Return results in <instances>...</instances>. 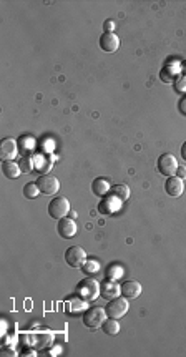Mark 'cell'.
I'll use <instances>...</instances> for the list:
<instances>
[{"label":"cell","mask_w":186,"mask_h":357,"mask_svg":"<svg viewBox=\"0 0 186 357\" xmlns=\"http://www.w3.org/2000/svg\"><path fill=\"white\" fill-rule=\"evenodd\" d=\"M77 294H79L83 301H93L100 296V283L95 277L88 276L82 279L77 286Z\"/></svg>","instance_id":"cell-1"},{"label":"cell","mask_w":186,"mask_h":357,"mask_svg":"<svg viewBox=\"0 0 186 357\" xmlns=\"http://www.w3.org/2000/svg\"><path fill=\"white\" fill-rule=\"evenodd\" d=\"M106 318L108 316L103 307H90L83 312L82 321H83V326L88 327V329H98V327H101V324L105 323Z\"/></svg>","instance_id":"cell-2"},{"label":"cell","mask_w":186,"mask_h":357,"mask_svg":"<svg viewBox=\"0 0 186 357\" xmlns=\"http://www.w3.org/2000/svg\"><path fill=\"white\" fill-rule=\"evenodd\" d=\"M128 299H125L123 296H118V297H113V299L108 301V304L105 307L106 311V316L108 318H113V319H120L123 318L125 314L128 312Z\"/></svg>","instance_id":"cell-3"},{"label":"cell","mask_w":186,"mask_h":357,"mask_svg":"<svg viewBox=\"0 0 186 357\" xmlns=\"http://www.w3.org/2000/svg\"><path fill=\"white\" fill-rule=\"evenodd\" d=\"M70 213V201L65 196H55L49 203V214L53 219H62L68 216Z\"/></svg>","instance_id":"cell-4"},{"label":"cell","mask_w":186,"mask_h":357,"mask_svg":"<svg viewBox=\"0 0 186 357\" xmlns=\"http://www.w3.org/2000/svg\"><path fill=\"white\" fill-rule=\"evenodd\" d=\"M87 253L82 246H70L67 251H65V263L73 269H79L83 267V264L87 263Z\"/></svg>","instance_id":"cell-5"},{"label":"cell","mask_w":186,"mask_h":357,"mask_svg":"<svg viewBox=\"0 0 186 357\" xmlns=\"http://www.w3.org/2000/svg\"><path fill=\"white\" fill-rule=\"evenodd\" d=\"M157 166H158V171L163 176H175V173L178 171L179 165H178V160L175 158V154L171 153H163L161 156L158 158L157 162Z\"/></svg>","instance_id":"cell-6"},{"label":"cell","mask_w":186,"mask_h":357,"mask_svg":"<svg viewBox=\"0 0 186 357\" xmlns=\"http://www.w3.org/2000/svg\"><path fill=\"white\" fill-rule=\"evenodd\" d=\"M37 184H39L42 194H49L50 196V194L58 193V189H60V181L57 180L55 176H52V175L40 176L39 180H37Z\"/></svg>","instance_id":"cell-7"},{"label":"cell","mask_w":186,"mask_h":357,"mask_svg":"<svg viewBox=\"0 0 186 357\" xmlns=\"http://www.w3.org/2000/svg\"><path fill=\"white\" fill-rule=\"evenodd\" d=\"M184 191V181L183 178L179 176H168V180L165 181V193L171 198H178L181 196Z\"/></svg>","instance_id":"cell-8"},{"label":"cell","mask_w":186,"mask_h":357,"mask_svg":"<svg viewBox=\"0 0 186 357\" xmlns=\"http://www.w3.org/2000/svg\"><path fill=\"white\" fill-rule=\"evenodd\" d=\"M98 45H100V49L103 50L105 53H113V52L118 50V47H120V38H118L117 33H113V32H105V33H101V37H100V40H98Z\"/></svg>","instance_id":"cell-9"},{"label":"cell","mask_w":186,"mask_h":357,"mask_svg":"<svg viewBox=\"0 0 186 357\" xmlns=\"http://www.w3.org/2000/svg\"><path fill=\"white\" fill-rule=\"evenodd\" d=\"M17 154H19V146H17V141L14 138H4L2 145H0V158H2V162L14 160Z\"/></svg>","instance_id":"cell-10"},{"label":"cell","mask_w":186,"mask_h":357,"mask_svg":"<svg viewBox=\"0 0 186 357\" xmlns=\"http://www.w3.org/2000/svg\"><path fill=\"white\" fill-rule=\"evenodd\" d=\"M57 231L63 240H70V237H73L77 234V223L73 221V219L65 216L62 219H58Z\"/></svg>","instance_id":"cell-11"},{"label":"cell","mask_w":186,"mask_h":357,"mask_svg":"<svg viewBox=\"0 0 186 357\" xmlns=\"http://www.w3.org/2000/svg\"><path fill=\"white\" fill-rule=\"evenodd\" d=\"M141 294V284L138 281H125L120 286V296L125 299H136Z\"/></svg>","instance_id":"cell-12"},{"label":"cell","mask_w":186,"mask_h":357,"mask_svg":"<svg viewBox=\"0 0 186 357\" xmlns=\"http://www.w3.org/2000/svg\"><path fill=\"white\" fill-rule=\"evenodd\" d=\"M20 173H22L20 165L15 163L14 160H9V162H2V175L7 178V180H15V178H19Z\"/></svg>","instance_id":"cell-13"},{"label":"cell","mask_w":186,"mask_h":357,"mask_svg":"<svg viewBox=\"0 0 186 357\" xmlns=\"http://www.w3.org/2000/svg\"><path fill=\"white\" fill-rule=\"evenodd\" d=\"M100 294L105 297V299H113V297H118L120 296V286L113 283V279L106 281L103 284H100Z\"/></svg>","instance_id":"cell-14"},{"label":"cell","mask_w":186,"mask_h":357,"mask_svg":"<svg viewBox=\"0 0 186 357\" xmlns=\"http://www.w3.org/2000/svg\"><path fill=\"white\" fill-rule=\"evenodd\" d=\"M92 191L97 196H106L111 191L110 180H106V178H95L92 183Z\"/></svg>","instance_id":"cell-15"},{"label":"cell","mask_w":186,"mask_h":357,"mask_svg":"<svg viewBox=\"0 0 186 357\" xmlns=\"http://www.w3.org/2000/svg\"><path fill=\"white\" fill-rule=\"evenodd\" d=\"M101 331H103L106 336H117L118 332H120V323H118V319L106 318L105 323L101 324Z\"/></svg>","instance_id":"cell-16"},{"label":"cell","mask_w":186,"mask_h":357,"mask_svg":"<svg viewBox=\"0 0 186 357\" xmlns=\"http://www.w3.org/2000/svg\"><path fill=\"white\" fill-rule=\"evenodd\" d=\"M115 198H118L120 201H127L130 198V188L127 184H115V186H111V191H110Z\"/></svg>","instance_id":"cell-17"},{"label":"cell","mask_w":186,"mask_h":357,"mask_svg":"<svg viewBox=\"0 0 186 357\" xmlns=\"http://www.w3.org/2000/svg\"><path fill=\"white\" fill-rule=\"evenodd\" d=\"M83 272H87L88 276H93V274H97V272L100 271V263L95 258L92 259H87V263L83 264Z\"/></svg>","instance_id":"cell-18"},{"label":"cell","mask_w":186,"mask_h":357,"mask_svg":"<svg viewBox=\"0 0 186 357\" xmlns=\"http://www.w3.org/2000/svg\"><path fill=\"white\" fill-rule=\"evenodd\" d=\"M39 194H40V188L37 183H27L25 186H23V196H25V198L33 200V198H37Z\"/></svg>","instance_id":"cell-19"},{"label":"cell","mask_w":186,"mask_h":357,"mask_svg":"<svg viewBox=\"0 0 186 357\" xmlns=\"http://www.w3.org/2000/svg\"><path fill=\"white\" fill-rule=\"evenodd\" d=\"M19 165H20L22 173H30V171L33 170V166H32V160L27 158V156H23V158H22V162H20Z\"/></svg>","instance_id":"cell-20"},{"label":"cell","mask_w":186,"mask_h":357,"mask_svg":"<svg viewBox=\"0 0 186 357\" xmlns=\"http://www.w3.org/2000/svg\"><path fill=\"white\" fill-rule=\"evenodd\" d=\"M106 271H110V274H108V272H106L108 277H110V279H117L118 276H122V274H123V267H120V266H110Z\"/></svg>","instance_id":"cell-21"},{"label":"cell","mask_w":186,"mask_h":357,"mask_svg":"<svg viewBox=\"0 0 186 357\" xmlns=\"http://www.w3.org/2000/svg\"><path fill=\"white\" fill-rule=\"evenodd\" d=\"M176 90H179V92L186 90V76H181V78L176 82Z\"/></svg>","instance_id":"cell-22"},{"label":"cell","mask_w":186,"mask_h":357,"mask_svg":"<svg viewBox=\"0 0 186 357\" xmlns=\"http://www.w3.org/2000/svg\"><path fill=\"white\" fill-rule=\"evenodd\" d=\"M178 111L181 113V115H186V97H183L178 102Z\"/></svg>","instance_id":"cell-23"},{"label":"cell","mask_w":186,"mask_h":357,"mask_svg":"<svg viewBox=\"0 0 186 357\" xmlns=\"http://www.w3.org/2000/svg\"><path fill=\"white\" fill-rule=\"evenodd\" d=\"M103 28H105V32H113V28H115V23H113L111 20H106L103 23Z\"/></svg>","instance_id":"cell-24"},{"label":"cell","mask_w":186,"mask_h":357,"mask_svg":"<svg viewBox=\"0 0 186 357\" xmlns=\"http://www.w3.org/2000/svg\"><path fill=\"white\" fill-rule=\"evenodd\" d=\"M181 158L186 162V141L183 143V146H181Z\"/></svg>","instance_id":"cell-25"},{"label":"cell","mask_w":186,"mask_h":357,"mask_svg":"<svg viewBox=\"0 0 186 357\" xmlns=\"http://www.w3.org/2000/svg\"><path fill=\"white\" fill-rule=\"evenodd\" d=\"M176 173L179 175V178H183V176H186V170H183V168H178V171Z\"/></svg>","instance_id":"cell-26"}]
</instances>
